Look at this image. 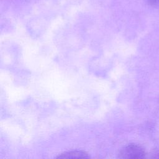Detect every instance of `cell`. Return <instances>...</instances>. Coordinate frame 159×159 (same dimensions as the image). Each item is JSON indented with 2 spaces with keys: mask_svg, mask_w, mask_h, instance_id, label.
<instances>
[{
  "mask_svg": "<svg viewBox=\"0 0 159 159\" xmlns=\"http://www.w3.org/2000/svg\"><path fill=\"white\" fill-rule=\"evenodd\" d=\"M145 157L143 148L136 144H130L124 147L119 153L120 158H143Z\"/></svg>",
  "mask_w": 159,
  "mask_h": 159,
  "instance_id": "6da1fadb",
  "label": "cell"
},
{
  "mask_svg": "<svg viewBox=\"0 0 159 159\" xmlns=\"http://www.w3.org/2000/svg\"><path fill=\"white\" fill-rule=\"evenodd\" d=\"M89 158L88 153L81 150L70 151L61 153L57 158Z\"/></svg>",
  "mask_w": 159,
  "mask_h": 159,
  "instance_id": "7a4b0ae2",
  "label": "cell"
},
{
  "mask_svg": "<svg viewBox=\"0 0 159 159\" xmlns=\"http://www.w3.org/2000/svg\"><path fill=\"white\" fill-rule=\"evenodd\" d=\"M148 2L151 6L159 5V0H148Z\"/></svg>",
  "mask_w": 159,
  "mask_h": 159,
  "instance_id": "3957f363",
  "label": "cell"
}]
</instances>
